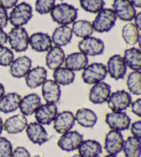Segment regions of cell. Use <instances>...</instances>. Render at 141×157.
<instances>
[{
  "instance_id": "cell-42",
  "label": "cell",
  "mask_w": 141,
  "mask_h": 157,
  "mask_svg": "<svg viewBox=\"0 0 141 157\" xmlns=\"http://www.w3.org/2000/svg\"><path fill=\"white\" fill-rule=\"evenodd\" d=\"M131 112L136 116L140 117L141 116V99L139 98L131 103Z\"/></svg>"
},
{
  "instance_id": "cell-51",
  "label": "cell",
  "mask_w": 141,
  "mask_h": 157,
  "mask_svg": "<svg viewBox=\"0 0 141 157\" xmlns=\"http://www.w3.org/2000/svg\"><path fill=\"white\" fill-rule=\"evenodd\" d=\"M33 157H44V156H42L41 155H35V156H34Z\"/></svg>"
},
{
  "instance_id": "cell-4",
  "label": "cell",
  "mask_w": 141,
  "mask_h": 157,
  "mask_svg": "<svg viewBox=\"0 0 141 157\" xmlns=\"http://www.w3.org/2000/svg\"><path fill=\"white\" fill-rule=\"evenodd\" d=\"M8 41L11 49L17 52H23L29 46V35L24 27H14L8 33Z\"/></svg>"
},
{
  "instance_id": "cell-28",
  "label": "cell",
  "mask_w": 141,
  "mask_h": 157,
  "mask_svg": "<svg viewBox=\"0 0 141 157\" xmlns=\"http://www.w3.org/2000/svg\"><path fill=\"white\" fill-rule=\"evenodd\" d=\"M71 28L68 26H60L54 30L51 39L56 46L63 47L69 44L72 39Z\"/></svg>"
},
{
  "instance_id": "cell-19",
  "label": "cell",
  "mask_w": 141,
  "mask_h": 157,
  "mask_svg": "<svg viewBox=\"0 0 141 157\" xmlns=\"http://www.w3.org/2000/svg\"><path fill=\"white\" fill-rule=\"evenodd\" d=\"M41 86L42 97L46 103H56L60 100L61 95L60 86L54 80L48 79Z\"/></svg>"
},
{
  "instance_id": "cell-26",
  "label": "cell",
  "mask_w": 141,
  "mask_h": 157,
  "mask_svg": "<svg viewBox=\"0 0 141 157\" xmlns=\"http://www.w3.org/2000/svg\"><path fill=\"white\" fill-rule=\"evenodd\" d=\"M21 99V95L17 92L5 94L0 99V112L4 114H9L16 111L19 108Z\"/></svg>"
},
{
  "instance_id": "cell-9",
  "label": "cell",
  "mask_w": 141,
  "mask_h": 157,
  "mask_svg": "<svg viewBox=\"0 0 141 157\" xmlns=\"http://www.w3.org/2000/svg\"><path fill=\"white\" fill-rule=\"evenodd\" d=\"M105 123L113 130L122 132L128 130L131 119L124 112H112L105 115Z\"/></svg>"
},
{
  "instance_id": "cell-48",
  "label": "cell",
  "mask_w": 141,
  "mask_h": 157,
  "mask_svg": "<svg viewBox=\"0 0 141 157\" xmlns=\"http://www.w3.org/2000/svg\"><path fill=\"white\" fill-rule=\"evenodd\" d=\"M3 130H4V121L0 117V135L2 134Z\"/></svg>"
},
{
  "instance_id": "cell-31",
  "label": "cell",
  "mask_w": 141,
  "mask_h": 157,
  "mask_svg": "<svg viewBox=\"0 0 141 157\" xmlns=\"http://www.w3.org/2000/svg\"><path fill=\"white\" fill-rule=\"evenodd\" d=\"M71 30L72 34L76 37L83 39L90 37L94 33L91 22L84 19L76 20L73 22Z\"/></svg>"
},
{
  "instance_id": "cell-21",
  "label": "cell",
  "mask_w": 141,
  "mask_h": 157,
  "mask_svg": "<svg viewBox=\"0 0 141 157\" xmlns=\"http://www.w3.org/2000/svg\"><path fill=\"white\" fill-rule=\"evenodd\" d=\"M48 72L43 66L31 68L25 77L26 86L30 89H35L41 86L47 80Z\"/></svg>"
},
{
  "instance_id": "cell-50",
  "label": "cell",
  "mask_w": 141,
  "mask_h": 157,
  "mask_svg": "<svg viewBox=\"0 0 141 157\" xmlns=\"http://www.w3.org/2000/svg\"><path fill=\"white\" fill-rule=\"evenodd\" d=\"M71 157H81V156L79 155H74L72 156Z\"/></svg>"
},
{
  "instance_id": "cell-33",
  "label": "cell",
  "mask_w": 141,
  "mask_h": 157,
  "mask_svg": "<svg viewBox=\"0 0 141 157\" xmlns=\"http://www.w3.org/2000/svg\"><path fill=\"white\" fill-rule=\"evenodd\" d=\"M139 29L133 23H128L123 27L121 30L122 38L129 46H134L140 40Z\"/></svg>"
},
{
  "instance_id": "cell-36",
  "label": "cell",
  "mask_w": 141,
  "mask_h": 157,
  "mask_svg": "<svg viewBox=\"0 0 141 157\" xmlns=\"http://www.w3.org/2000/svg\"><path fill=\"white\" fill-rule=\"evenodd\" d=\"M55 6V0H36L35 10L40 15L50 13Z\"/></svg>"
},
{
  "instance_id": "cell-6",
  "label": "cell",
  "mask_w": 141,
  "mask_h": 157,
  "mask_svg": "<svg viewBox=\"0 0 141 157\" xmlns=\"http://www.w3.org/2000/svg\"><path fill=\"white\" fill-rule=\"evenodd\" d=\"M106 102L112 112H123L130 106L132 99L129 92L121 90L111 92Z\"/></svg>"
},
{
  "instance_id": "cell-49",
  "label": "cell",
  "mask_w": 141,
  "mask_h": 157,
  "mask_svg": "<svg viewBox=\"0 0 141 157\" xmlns=\"http://www.w3.org/2000/svg\"><path fill=\"white\" fill-rule=\"evenodd\" d=\"M103 157H117L116 156V155H105V156H104Z\"/></svg>"
},
{
  "instance_id": "cell-32",
  "label": "cell",
  "mask_w": 141,
  "mask_h": 157,
  "mask_svg": "<svg viewBox=\"0 0 141 157\" xmlns=\"http://www.w3.org/2000/svg\"><path fill=\"white\" fill-rule=\"evenodd\" d=\"M53 78L59 86H68L75 79V73L66 67H60L53 72Z\"/></svg>"
},
{
  "instance_id": "cell-1",
  "label": "cell",
  "mask_w": 141,
  "mask_h": 157,
  "mask_svg": "<svg viewBox=\"0 0 141 157\" xmlns=\"http://www.w3.org/2000/svg\"><path fill=\"white\" fill-rule=\"evenodd\" d=\"M50 17L53 21L60 26H67L77 20L78 9L67 3L55 5L50 11Z\"/></svg>"
},
{
  "instance_id": "cell-39",
  "label": "cell",
  "mask_w": 141,
  "mask_h": 157,
  "mask_svg": "<svg viewBox=\"0 0 141 157\" xmlns=\"http://www.w3.org/2000/svg\"><path fill=\"white\" fill-rule=\"evenodd\" d=\"M130 132L132 135L134 137L141 139V121L140 120L134 121L131 123L130 126Z\"/></svg>"
},
{
  "instance_id": "cell-8",
  "label": "cell",
  "mask_w": 141,
  "mask_h": 157,
  "mask_svg": "<svg viewBox=\"0 0 141 157\" xmlns=\"http://www.w3.org/2000/svg\"><path fill=\"white\" fill-rule=\"evenodd\" d=\"M83 141V134L77 131L70 130L61 134L57 141V145L61 150L70 152L78 150Z\"/></svg>"
},
{
  "instance_id": "cell-7",
  "label": "cell",
  "mask_w": 141,
  "mask_h": 157,
  "mask_svg": "<svg viewBox=\"0 0 141 157\" xmlns=\"http://www.w3.org/2000/svg\"><path fill=\"white\" fill-rule=\"evenodd\" d=\"M78 48L81 52L83 53L87 57H95L102 55L104 52L105 44L101 39L90 36L83 38L78 42Z\"/></svg>"
},
{
  "instance_id": "cell-29",
  "label": "cell",
  "mask_w": 141,
  "mask_h": 157,
  "mask_svg": "<svg viewBox=\"0 0 141 157\" xmlns=\"http://www.w3.org/2000/svg\"><path fill=\"white\" fill-rule=\"evenodd\" d=\"M123 58L127 67L133 71H140L141 52L140 49L134 47L126 49Z\"/></svg>"
},
{
  "instance_id": "cell-44",
  "label": "cell",
  "mask_w": 141,
  "mask_h": 157,
  "mask_svg": "<svg viewBox=\"0 0 141 157\" xmlns=\"http://www.w3.org/2000/svg\"><path fill=\"white\" fill-rule=\"evenodd\" d=\"M8 42V35L3 29H0V46H4Z\"/></svg>"
},
{
  "instance_id": "cell-22",
  "label": "cell",
  "mask_w": 141,
  "mask_h": 157,
  "mask_svg": "<svg viewBox=\"0 0 141 157\" xmlns=\"http://www.w3.org/2000/svg\"><path fill=\"white\" fill-rule=\"evenodd\" d=\"M41 105V99L40 97L35 93H31L21 98L19 109L22 114L27 117L34 114Z\"/></svg>"
},
{
  "instance_id": "cell-2",
  "label": "cell",
  "mask_w": 141,
  "mask_h": 157,
  "mask_svg": "<svg viewBox=\"0 0 141 157\" xmlns=\"http://www.w3.org/2000/svg\"><path fill=\"white\" fill-rule=\"evenodd\" d=\"M116 19V16L112 9L103 8L97 13V15L92 22L94 31L99 33L110 31L115 26Z\"/></svg>"
},
{
  "instance_id": "cell-40",
  "label": "cell",
  "mask_w": 141,
  "mask_h": 157,
  "mask_svg": "<svg viewBox=\"0 0 141 157\" xmlns=\"http://www.w3.org/2000/svg\"><path fill=\"white\" fill-rule=\"evenodd\" d=\"M9 19L6 9L0 5V29H4L8 26Z\"/></svg>"
},
{
  "instance_id": "cell-27",
  "label": "cell",
  "mask_w": 141,
  "mask_h": 157,
  "mask_svg": "<svg viewBox=\"0 0 141 157\" xmlns=\"http://www.w3.org/2000/svg\"><path fill=\"white\" fill-rule=\"evenodd\" d=\"M75 121L78 125L86 128H92L96 125L98 117L94 111L89 108H79L74 115Z\"/></svg>"
},
{
  "instance_id": "cell-30",
  "label": "cell",
  "mask_w": 141,
  "mask_h": 157,
  "mask_svg": "<svg viewBox=\"0 0 141 157\" xmlns=\"http://www.w3.org/2000/svg\"><path fill=\"white\" fill-rule=\"evenodd\" d=\"M122 151L125 157H140L141 154L140 139L133 136L124 140Z\"/></svg>"
},
{
  "instance_id": "cell-45",
  "label": "cell",
  "mask_w": 141,
  "mask_h": 157,
  "mask_svg": "<svg viewBox=\"0 0 141 157\" xmlns=\"http://www.w3.org/2000/svg\"><path fill=\"white\" fill-rule=\"evenodd\" d=\"M134 24L138 28V29L140 30L141 29V13H136V15H135L134 18Z\"/></svg>"
},
{
  "instance_id": "cell-15",
  "label": "cell",
  "mask_w": 141,
  "mask_h": 157,
  "mask_svg": "<svg viewBox=\"0 0 141 157\" xmlns=\"http://www.w3.org/2000/svg\"><path fill=\"white\" fill-rule=\"evenodd\" d=\"M26 132L28 138L34 144L41 145L49 139L48 133L44 125L37 122L28 123Z\"/></svg>"
},
{
  "instance_id": "cell-11",
  "label": "cell",
  "mask_w": 141,
  "mask_h": 157,
  "mask_svg": "<svg viewBox=\"0 0 141 157\" xmlns=\"http://www.w3.org/2000/svg\"><path fill=\"white\" fill-rule=\"evenodd\" d=\"M112 7L116 17L123 21H132L137 13L129 0H114Z\"/></svg>"
},
{
  "instance_id": "cell-5",
  "label": "cell",
  "mask_w": 141,
  "mask_h": 157,
  "mask_svg": "<svg viewBox=\"0 0 141 157\" xmlns=\"http://www.w3.org/2000/svg\"><path fill=\"white\" fill-rule=\"evenodd\" d=\"M108 72L105 65L102 63H92L88 64L83 70V81L88 85H94L105 79Z\"/></svg>"
},
{
  "instance_id": "cell-47",
  "label": "cell",
  "mask_w": 141,
  "mask_h": 157,
  "mask_svg": "<svg viewBox=\"0 0 141 157\" xmlns=\"http://www.w3.org/2000/svg\"><path fill=\"white\" fill-rule=\"evenodd\" d=\"M5 94V88L2 83H0V99Z\"/></svg>"
},
{
  "instance_id": "cell-23",
  "label": "cell",
  "mask_w": 141,
  "mask_h": 157,
  "mask_svg": "<svg viewBox=\"0 0 141 157\" xmlns=\"http://www.w3.org/2000/svg\"><path fill=\"white\" fill-rule=\"evenodd\" d=\"M66 54L61 47L52 46L46 56V65L50 70L55 71L64 63Z\"/></svg>"
},
{
  "instance_id": "cell-14",
  "label": "cell",
  "mask_w": 141,
  "mask_h": 157,
  "mask_svg": "<svg viewBox=\"0 0 141 157\" xmlns=\"http://www.w3.org/2000/svg\"><path fill=\"white\" fill-rule=\"evenodd\" d=\"M57 113L58 108L56 103H46L39 106L34 114L36 122L43 125H49L53 122Z\"/></svg>"
},
{
  "instance_id": "cell-34",
  "label": "cell",
  "mask_w": 141,
  "mask_h": 157,
  "mask_svg": "<svg viewBox=\"0 0 141 157\" xmlns=\"http://www.w3.org/2000/svg\"><path fill=\"white\" fill-rule=\"evenodd\" d=\"M127 87L129 92L134 95L141 94V72L132 71L128 75L127 78Z\"/></svg>"
},
{
  "instance_id": "cell-16",
  "label": "cell",
  "mask_w": 141,
  "mask_h": 157,
  "mask_svg": "<svg viewBox=\"0 0 141 157\" xmlns=\"http://www.w3.org/2000/svg\"><path fill=\"white\" fill-rule=\"evenodd\" d=\"M111 94V86L101 81L95 83L90 90L89 100L93 104H102L107 101Z\"/></svg>"
},
{
  "instance_id": "cell-37",
  "label": "cell",
  "mask_w": 141,
  "mask_h": 157,
  "mask_svg": "<svg viewBox=\"0 0 141 157\" xmlns=\"http://www.w3.org/2000/svg\"><path fill=\"white\" fill-rule=\"evenodd\" d=\"M14 59L15 56L12 50L4 46H0V66H10Z\"/></svg>"
},
{
  "instance_id": "cell-13",
  "label": "cell",
  "mask_w": 141,
  "mask_h": 157,
  "mask_svg": "<svg viewBox=\"0 0 141 157\" xmlns=\"http://www.w3.org/2000/svg\"><path fill=\"white\" fill-rule=\"evenodd\" d=\"M124 138L121 132L111 130L106 134L104 148L108 154L117 155L122 151Z\"/></svg>"
},
{
  "instance_id": "cell-52",
  "label": "cell",
  "mask_w": 141,
  "mask_h": 157,
  "mask_svg": "<svg viewBox=\"0 0 141 157\" xmlns=\"http://www.w3.org/2000/svg\"><path fill=\"white\" fill-rule=\"evenodd\" d=\"M61 1H63V0H61Z\"/></svg>"
},
{
  "instance_id": "cell-41",
  "label": "cell",
  "mask_w": 141,
  "mask_h": 157,
  "mask_svg": "<svg viewBox=\"0 0 141 157\" xmlns=\"http://www.w3.org/2000/svg\"><path fill=\"white\" fill-rule=\"evenodd\" d=\"M12 157H31V156L26 147L17 146L13 150Z\"/></svg>"
},
{
  "instance_id": "cell-46",
  "label": "cell",
  "mask_w": 141,
  "mask_h": 157,
  "mask_svg": "<svg viewBox=\"0 0 141 157\" xmlns=\"http://www.w3.org/2000/svg\"><path fill=\"white\" fill-rule=\"evenodd\" d=\"M134 6L135 8H141V0H129Z\"/></svg>"
},
{
  "instance_id": "cell-25",
  "label": "cell",
  "mask_w": 141,
  "mask_h": 157,
  "mask_svg": "<svg viewBox=\"0 0 141 157\" xmlns=\"http://www.w3.org/2000/svg\"><path fill=\"white\" fill-rule=\"evenodd\" d=\"M81 157H98L103 152L102 145L94 139L83 140L78 148Z\"/></svg>"
},
{
  "instance_id": "cell-38",
  "label": "cell",
  "mask_w": 141,
  "mask_h": 157,
  "mask_svg": "<svg viewBox=\"0 0 141 157\" xmlns=\"http://www.w3.org/2000/svg\"><path fill=\"white\" fill-rule=\"evenodd\" d=\"M13 145L5 137L0 136V157H12Z\"/></svg>"
},
{
  "instance_id": "cell-24",
  "label": "cell",
  "mask_w": 141,
  "mask_h": 157,
  "mask_svg": "<svg viewBox=\"0 0 141 157\" xmlns=\"http://www.w3.org/2000/svg\"><path fill=\"white\" fill-rule=\"evenodd\" d=\"M88 57L81 52H72L66 57L65 66L66 68L71 70L73 72L80 71L88 65Z\"/></svg>"
},
{
  "instance_id": "cell-35",
  "label": "cell",
  "mask_w": 141,
  "mask_h": 157,
  "mask_svg": "<svg viewBox=\"0 0 141 157\" xmlns=\"http://www.w3.org/2000/svg\"><path fill=\"white\" fill-rule=\"evenodd\" d=\"M81 7L87 13L97 14L104 8V0H79Z\"/></svg>"
},
{
  "instance_id": "cell-10",
  "label": "cell",
  "mask_w": 141,
  "mask_h": 157,
  "mask_svg": "<svg viewBox=\"0 0 141 157\" xmlns=\"http://www.w3.org/2000/svg\"><path fill=\"white\" fill-rule=\"evenodd\" d=\"M107 72L114 80L123 79L127 72V67L122 56L114 55L109 58L107 62Z\"/></svg>"
},
{
  "instance_id": "cell-43",
  "label": "cell",
  "mask_w": 141,
  "mask_h": 157,
  "mask_svg": "<svg viewBox=\"0 0 141 157\" xmlns=\"http://www.w3.org/2000/svg\"><path fill=\"white\" fill-rule=\"evenodd\" d=\"M18 0H0V5L5 9H11L17 4Z\"/></svg>"
},
{
  "instance_id": "cell-20",
  "label": "cell",
  "mask_w": 141,
  "mask_h": 157,
  "mask_svg": "<svg viewBox=\"0 0 141 157\" xmlns=\"http://www.w3.org/2000/svg\"><path fill=\"white\" fill-rule=\"evenodd\" d=\"M28 125L26 117L18 114L10 117L4 122V130L8 134H17L26 130Z\"/></svg>"
},
{
  "instance_id": "cell-12",
  "label": "cell",
  "mask_w": 141,
  "mask_h": 157,
  "mask_svg": "<svg viewBox=\"0 0 141 157\" xmlns=\"http://www.w3.org/2000/svg\"><path fill=\"white\" fill-rule=\"evenodd\" d=\"M75 122L74 115L71 111H62L57 113L53 121V128L58 134H63L71 130Z\"/></svg>"
},
{
  "instance_id": "cell-17",
  "label": "cell",
  "mask_w": 141,
  "mask_h": 157,
  "mask_svg": "<svg viewBox=\"0 0 141 157\" xmlns=\"http://www.w3.org/2000/svg\"><path fill=\"white\" fill-rule=\"evenodd\" d=\"M32 60L27 56H20L14 59L10 64V74L14 78L25 77L32 68Z\"/></svg>"
},
{
  "instance_id": "cell-3",
  "label": "cell",
  "mask_w": 141,
  "mask_h": 157,
  "mask_svg": "<svg viewBox=\"0 0 141 157\" xmlns=\"http://www.w3.org/2000/svg\"><path fill=\"white\" fill-rule=\"evenodd\" d=\"M32 17V8L26 2H21L13 8L8 16L10 24L14 27H22Z\"/></svg>"
},
{
  "instance_id": "cell-18",
  "label": "cell",
  "mask_w": 141,
  "mask_h": 157,
  "mask_svg": "<svg viewBox=\"0 0 141 157\" xmlns=\"http://www.w3.org/2000/svg\"><path fill=\"white\" fill-rule=\"evenodd\" d=\"M29 45L35 52H48L52 46L51 37L47 33H35L29 37Z\"/></svg>"
}]
</instances>
